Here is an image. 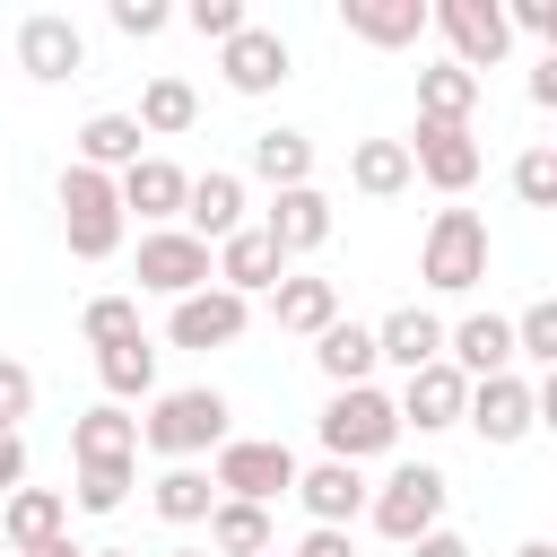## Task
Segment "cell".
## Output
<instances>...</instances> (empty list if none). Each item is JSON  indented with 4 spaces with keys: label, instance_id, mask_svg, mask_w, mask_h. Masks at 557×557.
<instances>
[{
    "label": "cell",
    "instance_id": "cell-1",
    "mask_svg": "<svg viewBox=\"0 0 557 557\" xmlns=\"http://www.w3.org/2000/svg\"><path fill=\"white\" fill-rule=\"evenodd\" d=\"M226 392H209V383H183V392H157L148 400V418H139V444L157 453V461H200V453H226Z\"/></svg>",
    "mask_w": 557,
    "mask_h": 557
},
{
    "label": "cell",
    "instance_id": "cell-2",
    "mask_svg": "<svg viewBox=\"0 0 557 557\" xmlns=\"http://www.w3.org/2000/svg\"><path fill=\"white\" fill-rule=\"evenodd\" d=\"M122 183L113 174H96V165H61V235H70V252L78 261H113L122 252Z\"/></svg>",
    "mask_w": 557,
    "mask_h": 557
},
{
    "label": "cell",
    "instance_id": "cell-3",
    "mask_svg": "<svg viewBox=\"0 0 557 557\" xmlns=\"http://www.w3.org/2000/svg\"><path fill=\"white\" fill-rule=\"evenodd\" d=\"M444 496H453V479L435 470V461H400L383 487H374V505H366V522L383 531V540H400V548H418L426 531H444Z\"/></svg>",
    "mask_w": 557,
    "mask_h": 557
},
{
    "label": "cell",
    "instance_id": "cell-4",
    "mask_svg": "<svg viewBox=\"0 0 557 557\" xmlns=\"http://www.w3.org/2000/svg\"><path fill=\"white\" fill-rule=\"evenodd\" d=\"M418 278L435 296H470L487 278V218L479 209H435V226L418 244Z\"/></svg>",
    "mask_w": 557,
    "mask_h": 557
},
{
    "label": "cell",
    "instance_id": "cell-5",
    "mask_svg": "<svg viewBox=\"0 0 557 557\" xmlns=\"http://www.w3.org/2000/svg\"><path fill=\"white\" fill-rule=\"evenodd\" d=\"M392 444H400V400H392V392L357 383V392H331V400H322V453H331V461H374V453H392Z\"/></svg>",
    "mask_w": 557,
    "mask_h": 557
},
{
    "label": "cell",
    "instance_id": "cell-6",
    "mask_svg": "<svg viewBox=\"0 0 557 557\" xmlns=\"http://www.w3.org/2000/svg\"><path fill=\"white\" fill-rule=\"evenodd\" d=\"M209 479H218V496H235V505H270V496H296V453L278 444V435H226V453L209 461Z\"/></svg>",
    "mask_w": 557,
    "mask_h": 557
},
{
    "label": "cell",
    "instance_id": "cell-7",
    "mask_svg": "<svg viewBox=\"0 0 557 557\" xmlns=\"http://www.w3.org/2000/svg\"><path fill=\"white\" fill-rule=\"evenodd\" d=\"M139 287L183 305V296L218 287V261H209V244H200L191 226H157V235H139Z\"/></svg>",
    "mask_w": 557,
    "mask_h": 557
},
{
    "label": "cell",
    "instance_id": "cell-8",
    "mask_svg": "<svg viewBox=\"0 0 557 557\" xmlns=\"http://www.w3.org/2000/svg\"><path fill=\"white\" fill-rule=\"evenodd\" d=\"M244 331H252V296H235V287H200V296H183L174 322H165V339H174V348H200V357H209V348H235Z\"/></svg>",
    "mask_w": 557,
    "mask_h": 557
},
{
    "label": "cell",
    "instance_id": "cell-9",
    "mask_svg": "<svg viewBox=\"0 0 557 557\" xmlns=\"http://www.w3.org/2000/svg\"><path fill=\"white\" fill-rule=\"evenodd\" d=\"M17 70H26L35 87H61V78L87 70V35H78L61 9H35V17L17 26Z\"/></svg>",
    "mask_w": 557,
    "mask_h": 557
},
{
    "label": "cell",
    "instance_id": "cell-10",
    "mask_svg": "<svg viewBox=\"0 0 557 557\" xmlns=\"http://www.w3.org/2000/svg\"><path fill=\"white\" fill-rule=\"evenodd\" d=\"M218 78H226L235 96H278V87L296 78V52H287L278 26H244V35L218 52Z\"/></svg>",
    "mask_w": 557,
    "mask_h": 557
},
{
    "label": "cell",
    "instance_id": "cell-11",
    "mask_svg": "<svg viewBox=\"0 0 557 557\" xmlns=\"http://www.w3.org/2000/svg\"><path fill=\"white\" fill-rule=\"evenodd\" d=\"M409 157H418V183H435L444 200H461V191L479 183V139H470V122H418V131H409Z\"/></svg>",
    "mask_w": 557,
    "mask_h": 557
},
{
    "label": "cell",
    "instance_id": "cell-12",
    "mask_svg": "<svg viewBox=\"0 0 557 557\" xmlns=\"http://www.w3.org/2000/svg\"><path fill=\"white\" fill-rule=\"evenodd\" d=\"M435 26L453 35V61L461 70H496L505 44H513V17L496 0H435Z\"/></svg>",
    "mask_w": 557,
    "mask_h": 557
},
{
    "label": "cell",
    "instance_id": "cell-13",
    "mask_svg": "<svg viewBox=\"0 0 557 557\" xmlns=\"http://www.w3.org/2000/svg\"><path fill=\"white\" fill-rule=\"evenodd\" d=\"M400 426H418V435H444V426H470V374L444 357V366H426V374H409L400 383Z\"/></svg>",
    "mask_w": 557,
    "mask_h": 557
},
{
    "label": "cell",
    "instance_id": "cell-14",
    "mask_svg": "<svg viewBox=\"0 0 557 557\" xmlns=\"http://www.w3.org/2000/svg\"><path fill=\"white\" fill-rule=\"evenodd\" d=\"M122 209L157 235V226H183V209H191V174L174 165V157H139L131 174H122Z\"/></svg>",
    "mask_w": 557,
    "mask_h": 557
},
{
    "label": "cell",
    "instance_id": "cell-15",
    "mask_svg": "<svg viewBox=\"0 0 557 557\" xmlns=\"http://www.w3.org/2000/svg\"><path fill=\"white\" fill-rule=\"evenodd\" d=\"M374 348H383V366H400V383L409 374H426V366H444V348H453V331L426 313V305H392L383 322H374Z\"/></svg>",
    "mask_w": 557,
    "mask_h": 557
},
{
    "label": "cell",
    "instance_id": "cell-16",
    "mask_svg": "<svg viewBox=\"0 0 557 557\" xmlns=\"http://www.w3.org/2000/svg\"><path fill=\"white\" fill-rule=\"evenodd\" d=\"M470 426H479V444H522L531 426H540V400H531V383L522 374H487V383H470Z\"/></svg>",
    "mask_w": 557,
    "mask_h": 557
},
{
    "label": "cell",
    "instance_id": "cell-17",
    "mask_svg": "<svg viewBox=\"0 0 557 557\" xmlns=\"http://www.w3.org/2000/svg\"><path fill=\"white\" fill-rule=\"evenodd\" d=\"M296 505H305L313 522L348 531V522H357V513L374 505V487H366V470H357V461H331V453H322V461H313V470L296 479Z\"/></svg>",
    "mask_w": 557,
    "mask_h": 557
},
{
    "label": "cell",
    "instance_id": "cell-18",
    "mask_svg": "<svg viewBox=\"0 0 557 557\" xmlns=\"http://www.w3.org/2000/svg\"><path fill=\"white\" fill-rule=\"evenodd\" d=\"M339 26H348L357 44H374V52H409V44L435 26V9H426V0H339Z\"/></svg>",
    "mask_w": 557,
    "mask_h": 557
},
{
    "label": "cell",
    "instance_id": "cell-19",
    "mask_svg": "<svg viewBox=\"0 0 557 557\" xmlns=\"http://www.w3.org/2000/svg\"><path fill=\"white\" fill-rule=\"evenodd\" d=\"M278 278H287V252H278L270 226H244V235L218 244V287H235V296H278Z\"/></svg>",
    "mask_w": 557,
    "mask_h": 557
},
{
    "label": "cell",
    "instance_id": "cell-20",
    "mask_svg": "<svg viewBox=\"0 0 557 557\" xmlns=\"http://www.w3.org/2000/svg\"><path fill=\"white\" fill-rule=\"evenodd\" d=\"M470 383H487V374H513V357H522V339H513V322L505 313H461L453 322V348H444Z\"/></svg>",
    "mask_w": 557,
    "mask_h": 557
},
{
    "label": "cell",
    "instance_id": "cell-21",
    "mask_svg": "<svg viewBox=\"0 0 557 557\" xmlns=\"http://www.w3.org/2000/svg\"><path fill=\"white\" fill-rule=\"evenodd\" d=\"M183 226H191L200 244H226V235H244V174H226V165L191 174V209H183Z\"/></svg>",
    "mask_w": 557,
    "mask_h": 557
},
{
    "label": "cell",
    "instance_id": "cell-22",
    "mask_svg": "<svg viewBox=\"0 0 557 557\" xmlns=\"http://www.w3.org/2000/svg\"><path fill=\"white\" fill-rule=\"evenodd\" d=\"M261 226H270V235H278V252L296 261V252H322L339 218H331V200L305 183V191H270V218H261Z\"/></svg>",
    "mask_w": 557,
    "mask_h": 557
},
{
    "label": "cell",
    "instance_id": "cell-23",
    "mask_svg": "<svg viewBox=\"0 0 557 557\" xmlns=\"http://www.w3.org/2000/svg\"><path fill=\"white\" fill-rule=\"evenodd\" d=\"M0 531H9L17 557H26V548H52V540H70V496H61V487H17V496L0 505Z\"/></svg>",
    "mask_w": 557,
    "mask_h": 557
},
{
    "label": "cell",
    "instance_id": "cell-24",
    "mask_svg": "<svg viewBox=\"0 0 557 557\" xmlns=\"http://www.w3.org/2000/svg\"><path fill=\"white\" fill-rule=\"evenodd\" d=\"M139 139H148V131H139V113H87V122H78V165H96V174H113V183H122V174L148 157Z\"/></svg>",
    "mask_w": 557,
    "mask_h": 557
},
{
    "label": "cell",
    "instance_id": "cell-25",
    "mask_svg": "<svg viewBox=\"0 0 557 557\" xmlns=\"http://www.w3.org/2000/svg\"><path fill=\"white\" fill-rule=\"evenodd\" d=\"M313 366L331 374V392H357V383H374L383 348H374V331H366V322H331V331L313 339Z\"/></svg>",
    "mask_w": 557,
    "mask_h": 557
},
{
    "label": "cell",
    "instance_id": "cell-26",
    "mask_svg": "<svg viewBox=\"0 0 557 557\" xmlns=\"http://www.w3.org/2000/svg\"><path fill=\"white\" fill-rule=\"evenodd\" d=\"M270 322H278V331H296V339H322V331L339 322V287H331V278H278Z\"/></svg>",
    "mask_w": 557,
    "mask_h": 557
},
{
    "label": "cell",
    "instance_id": "cell-27",
    "mask_svg": "<svg viewBox=\"0 0 557 557\" xmlns=\"http://www.w3.org/2000/svg\"><path fill=\"white\" fill-rule=\"evenodd\" d=\"M70 453L78 461H139V418L122 400H96L78 426H70Z\"/></svg>",
    "mask_w": 557,
    "mask_h": 557
},
{
    "label": "cell",
    "instance_id": "cell-28",
    "mask_svg": "<svg viewBox=\"0 0 557 557\" xmlns=\"http://www.w3.org/2000/svg\"><path fill=\"white\" fill-rule=\"evenodd\" d=\"M470 113H479V70L426 61L418 70V122H470Z\"/></svg>",
    "mask_w": 557,
    "mask_h": 557
},
{
    "label": "cell",
    "instance_id": "cell-29",
    "mask_svg": "<svg viewBox=\"0 0 557 557\" xmlns=\"http://www.w3.org/2000/svg\"><path fill=\"white\" fill-rule=\"evenodd\" d=\"M252 174H261L270 191H305V183H313V139L287 131V122H278V131H252Z\"/></svg>",
    "mask_w": 557,
    "mask_h": 557
},
{
    "label": "cell",
    "instance_id": "cell-30",
    "mask_svg": "<svg viewBox=\"0 0 557 557\" xmlns=\"http://www.w3.org/2000/svg\"><path fill=\"white\" fill-rule=\"evenodd\" d=\"M348 183H357L366 200H392V191H409V183H418V157H409V139H357V157H348Z\"/></svg>",
    "mask_w": 557,
    "mask_h": 557
},
{
    "label": "cell",
    "instance_id": "cell-31",
    "mask_svg": "<svg viewBox=\"0 0 557 557\" xmlns=\"http://www.w3.org/2000/svg\"><path fill=\"white\" fill-rule=\"evenodd\" d=\"M96 383H104V400H157V348H148V331L96 348Z\"/></svg>",
    "mask_w": 557,
    "mask_h": 557
},
{
    "label": "cell",
    "instance_id": "cell-32",
    "mask_svg": "<svg viewBox=\"0 0 557 557\" xmlns=\"http://www.w3.org/2000/svg\"><path fill=\"white\" fill-rule=\"evenodd\" d=\"M148 505H157L165 522H209V513H218V479H209L200 461H165L157 487H148Z\"/></svg>",
    "mask_w": 557,
    "mask_h": 557
},
{
    "label": "cell",
    "instance_id": "cell-33",
    "mask_svg": "<svg viewBox=\"0 0 557 557\" xmlns=\"http://www.w3.org/2000/svg\"><path fill=\"white\" fill-rule=\"evenodd\" d=\"M191 122H200V96H191V78L157 70V78L139 87V131H148V139H183Z\"/></svg>",
    "mask_w": 557,
    "mask_h": 557
},
{
    "label": "cell",
    "instance_id": "cell-34",
    "mask_svg": "<svg viewBox=\"0 0 557 557\" xmlns=\"http://www.w3.org/2000/svg\"><path fill=\"white\" fill-rule=\"evenodd\" d=\"M209 548H218V557H270V548H278L270 505H235V496H218V513H209Z\"/></svg>",
    "mask_w": 557,
    "mask_h": 557
},
{
    "label": "cell",
    "instance_id": "cell-35",
    "mask_svg": "<svg viewBox=\"0 0 557 557\" xmlns=\"http://www.w3.org/2000/svg\"><path fill=\"white\" fill-rule=\"evenodd\" d=\"M131 461H78V487H70V505L78 513H122V496H131Z\"/></svg>",
    "mask_w": 557,
    "mask_h": 557
},
{
    "label": "cell",
    "instance_id": "cell-36",
    "mask_svg": "<svg viewBox=\"0 0 557 557\" xmlns=\"http://www.w3.org/2000/svg\"><path fill=\"white\" fill-rule=\"evenodd\" d=\"M78 331H87V348H113V339H139V296H87V313H78Z\"/></svg>",
    "mask_w": 557,
    "mask_h": 557
},
{
    "label": "cell",
    "instance_id": "cell-37",
    "mask_svg": "<svg viewBox=\"0 0 557 557\" xmlns=\"http://www.w3.org/2000/svg\"><path fill=\"white\" fill-rule=\"evenodd\" d=\"M513 339H522V357H531L540 374H557V296L522 305V313H513Z\"/></svg>",
    "mask_w": 557,
    "mask_h": 557
},
{
    "label": "cell",
    "instance_id": "cell-38",
    "mask_svg": "<svg viewBox=\"0 0 557 557\" xmlns=\"http://www.w3.org/2000/svg\"><path fill=\"white\" fill-rule=\"evenodd\" d=\"M513 200L522 209H557V148H522L513 157Z\"/></svg>",
    "mask_w": 557,
    "mask_h": 557
},
{
    "label": "cell",
    "instance_id": "cell-39",
    "mask_svg": "<svg viewBox=\"0 0 557 557\" xmlns=\"http://www.w3.org/2000/svg\"><path fill=\"white\" fill-rule=\"evenodd\" d=\"M183 26H191V35H209V44L226 52V44H235L252 17H244V0H191V9H183Z\"/></svg>",
    "mask_w": 557,
    "mask_h": 557
},
{
    "label": "cell",
    "instance_id": "cell-40",
    "mask_svg": "<svg viewBox=\"0 0 557 557\" xmlns=\"http://www.w3.org/2000/svg\"><path fill=\"white\" fill-rule=\"evenodd\" d=\"M165 26H174L165 0H113V35H131V44H148V35H165Z\"/></svg>",
    "mask_w": 557,
    "mask_h": 557
},
{
    "label": "cell",
    "instance_id": "cell-41",
    "mask_svg": "<svg viewBox=\"0 0 557 557\" xmlns=\"http://www.w3.org/2000/svg\"><path fill=\"white\" fill-rule=\"evenodd\" d=\"M35 409V374L17 357H0V435H17V418Z\"/></svg>",
    "mask_w": 557,
    "mask_h": 557
},
{
    "label": "cell",
    "instance_id": "cell-42",
    "mask_svg": "<svg viewBox=\"0 0 557 557\" xmlns=\"http://www.w3.org/2000/svg\"><path fill=\"white\" fill-rule=\"evenodd\" d=\"M505 17H513V26H522V35H540V44H548V52H557V0H513V9H505Z\"/></svg>",
    "mask_w": 557,
    "mask_h": 557
},
{
    "label": "cell",
    "instance_id": "cell-43",
    "mask_svg": "<svg viewBox=\"0 0 557 557\" xmlns=\"http://www.w3.org/2000/svg\"><path fill=\"white\" fill-rule=\"evenodd\" d=\"M26 487V435H0V505Z\"/></svg>",
    "mask_w": 557,
    "mask_h": 557
},
{
    "label": "cell",
    "instance_id": "cell-44",
    "mask_svg": "<svg viewBox=\"0 0 557 557\" xmlns=\"http://www.w3.org/2000/svg\"><path fill=\"white\" fill-rule=\"evenodd\" d=\"M296 557H357V540H348V531H331V522H313V531L296 540Z\"/></svg>",
    "mask_w": 557,
    "mask_h": 557
},
{
    "label": "cell",
    "instance_id": "cell-45",
    "mask_svg": "<svg viewBox=\"0 0 557 557\" xmlns=\"http://www.w3.org/2000/svg\"><path fill=\"white\" fill-rule=\"evenodd\" d=\"M531 104L557 113V52H540V70H531Z\"/></svg>",
    "mask_w": 557,
    "mask_h": 557
},
{
    "label": "cell",
    "instance_id": "cell-46",
    "mask_svg": "<svg viewBox=\"0 0 557 557\" xmlns=\"http://www.w3.org/2000/svg\"><path fill=\"white\" fill-rule=\"evenodd\" d=\"M409 557H470V540H461V531H426Z\"/></svg>",
    "mask_w": 557,
    "mask_h": 557
},
{
    "label": "cell",
    "instance_id": "cell-47",
    "mask_svg": "<svg viewBox=\"0 0 557 557\" xmlns=\"http://www.w3.org/2000/svg\"><path fill=\"white\" fill-rule=\"evenodd\" d=\"M531 400H540V426L557 435V374H540V383H531Z\"/></svg>",
    "mask_w": 557,
    "mask_h": 557
},
{
    "label": "cell",
    "instance_id": "cell-48",
    "mask_svg": "<svg viewBox=\"0 0 557 557\" xmlns=\"http://www.w3.org/2000/svg\"><path fill=\"white\" fill-rule=\"evenodd\" d=\"M513 557H557V540H522V548H513Z\"/></svg>",
    "mask_w": 557,
    "mask_h": 557
},
{
    "label": "cell",
    "instance_id": "cell-49",
    "mask_svg": "<svg viewBox=\"0 0 557 557\" xmlns=\"http://www.w3.org/2000/svg\"><path fill=\"white\" fill-rule=\"evenodd\" d=\"M26 557H87V548H70V540H52V548H26Z\"/></svg>",
    "mask_w": 557,
    "mask_h": 557
},
{
    "label": "cell",
    "instance_id": "cell-50",
    "mask_svg": "<svg viewBox=\"0 0 557 557\" xmlns=\"http://www.w3.org/2000/svg\"><path fill=\"white\" fill-rule=\"evenodd\" d=\"M87 557H139V548H87Z\"/></svg>",
    "mask_w": 557,
    "mask_h": 557
},
{
    "label": "cell",
    "instance_id": "cell-51",
    "mask_svg": "<svg viewBox=\"0 0 557 557\" xmlns=\"http://www.w3.org/2000/svg\"><path fill=\"white\" fill-rule=\"evenodd\" d=\"M165 557H218V548H165Z\"/></svg>",
    "mask_w": 557,
    "mask_h": 557
},
{
    "label": "cell",
    "instance_id": "cell-52",
    "mask_svg": "<svg viewBox=\"0 0 557 557\" xmlns=\"http://www.w3.org/2000/svg\"><path fill=\"white\" fill-rule=\"evenodd\" d=\"M548 148H557V139H548Z\"/></svg>",
    "mask_w": 557,
    "mask_h": 557
},
{
    "label": "cell",
    "instance_id": "cell-53",
    "mask_svg": "<svg viewBox=\"0 0 557 557\" xmlns=\"http://www.w3.org/2000/svg\"><path fill=\"white\" fill-rule=\"evenodd\" d=\"M270 557H278V548H270Z\"/></svg>",
    "mask_w": 557,
    "mask_h": 557
}]
</instances>
